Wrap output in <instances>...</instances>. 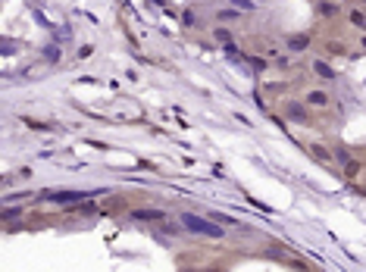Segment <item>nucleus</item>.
Instances as JSON below:
<instances>
[{
	"label": "nucleus",
	"mask_w": 366,
	"mask_h": 272,
	"mask_svg": "<svg viewBox=\"0 0 366 272\" xmlns=\"http://www.w3.org/2000/svg\"><path fill=\"white\" fill-rule=\"evenodd\" d=\"M307 103H310V106H325L329 97H325V91H310V94H307Z\"/></svg>",
	"instance_id": "7ed1b4c3"
},
{
	"label": "nucleus",
	"mask_w": 366,
	"mask_h": 272,
	"mask_svg": "<svg viewBox=\"0 0 366 272\" xmlns=\"http://www.w3.org/2000/svg\"><path fill=\"white\" fill-rule=\"evenodd\" d=\"M182 222H185V228L197 231V235H207V238H222V228H219V226H213V222H207V219H197L194 213H185V216H182Z\"/></svg>",
	"instance_id": "f257e3e1"
},
{
	"label": "nucleus",
	"mask_w": 366,
	"mask_h": 272,
	"mask_svg": "<svg viewBox=\"0 0 366 272\" xmlns=\"http://www.w3.org/2000/svg\"><path fill=\"white\" fill-rule=\"evenodd\" d=\"M219 19H225V22H229V19H238V13H235V9H225V13H219Z\"/></svg>",
	"instance_id": "9b49d317"
},
{
	"label": "nucleus",
	"mask_w": 366,
	"mask_h": 272,
	"mask_svg": "<svg viewBox=\"0 0 366 272\" xmlns=\"http://www.w3.org/2000/svg\"><path fill=\"white\" fill-rule=\"evenodd\" d=\"M310 150H313V157H319V160H325V163H332V153L325 150V147H319V144H313Z\"/></svg>",
	"instance_id": "423d86ee"
},
{
	"label": "nucleus",
	"mask_w": 366,
	"mask_h": 272,
	"mask_svg": "<svg viewBox=\"0 0 366 272\" xmlns=\"http://www.w3.org/2000/svg\"><path fill=\"white\" fill-rule=\"evenodd\" d=\"M82 197H85V194H75V191L72 194H69V191L66 194H51V200H82Z\"/></svg>",
	"instance_id": "0eeeda50"
},
{
	"label": "nucleus",
	"mask_w": 366,
	"mask_h": 272,
	"mask_svg": "<svg viewBox=\"0 0 366 272\" xmlns=\"http://www.w3.org/2000/svg\"><path fill=\"white\" fill-rule=\"evenodd\" d=\"M313 69L319 72V75H325V79H332V69H329V66H325L322 60H316V63H313Z\"/></svg>",
	"instance_id": "6e6552de"
},
{
	"label": "nucleus",
	"mask_w": 366,
	"mask_h": 272,
	"mask_svg": "<svg viewBox=\"0 0 366 272\" xmlns=\"http://www.w3.org/2000/svg\"><path fill=\"white\" fill-rule=\"evenodd\" d=\"M351 22L363 28V25H366V16H363V13H351Z\"/></svg>",
	"instance_id": "9d476101"
},
{
	"label": "nucleus",
	"mask_w": 366,
	"mask_h": 272,
	"mask_svg": "<svg viewBox=\"0 0 366 272\" xmlns=\"http://www.w3.org/2000/svg\"><path fill=\"white\" fill-rule=\"evenodd\" d=\"M213 38H216V41H222V44H225V41H229V38H232V35H229V32H225V28H216V32H213Z\"/></svg>",
	"instance_id": "1a4fd4ad"
},
{
	"label": "nucleus",
	"mask_w": 366,
	"mask_h": 272,
	"mask_svg": "<svg viewBox=\"0 0 366 272\" xmlns=\"http://www.w3.org/2000/svg\"><path fill=\"white\" fill-rule=\"evenodd\" d=\"M163 213H157V210H135V219H160Z\"/></svg>",
	"instance_id": "39448f33"
},
{
	"label": "nucleus",
	"mask_w": 366,
	"mask_h": 272,
	"mask_svg": "<svg viewBox=\"0 0 366 272\" xmlns=\"http://www.w3.org/2000/svg\"><path fill=\"white\" fill-rule=\"evenodd\" d=\"M288 47H291V50H307V47H310V38L298 35V38H291V41H288Z\"/></svg>",
	"instance_id": "20e7f679"
},
{
	"label": "nucleus",
	"mask_w": 366,
	"mask_h": 272,
	"mask_svg": "<svg viewBox=\"0 0 366 272\" xmlns=\"http://www.w3.org/2000/svg\"><path fill=\"white\" fill-rule=\"evenodd\" d=\"M288 119L307 122V106H304V103H288Z\"/></svg>",
	"instance_id": "f03ea898"
}]
</instances>
